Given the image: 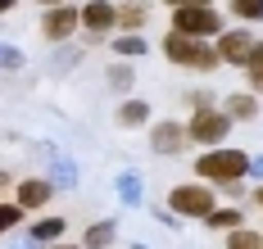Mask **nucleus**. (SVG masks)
<instances>
[{
  "instance_id": "nucleus-14",
  "label": "nucleus",
  "mask_w": 263,
  "mask_h": 249,
  "mask_svg": "<svg viewBox=\"0 0 263 249\" xmlns=\"http://www.w3.org/2000/svg\"><path fill=\"white\" fill-rule=\"evenodd\" d=\"M227 249H263V231L236 226V231H227Z\"/></svg>"
},
{
  "instance_id": "nucleus-20",
  "label": "nucleus",
  "mask_w": 263,
  "mask_h": 249,
  "mask_svg": "<svg viewBox=\"0 0 263 249\" xmlns=\"http://www.w3.org/2000/svg\"><path fill=\"white\" fill-rule=\"evenodd\" d=\"M23 213H27V209H18V204H0V236L14 231V226L23 222Z\"/></svg>"
},
{
  "instance_id": "nucleus-5",
  "label": "nucleus",
  "mask_w": 263,
  "mask_h": 249,
  "mask_svg": "<svg viewBox=\"0 0 263 249\" xmlns=\"http://www.w3.org/2000/svg\"><path fill=\"white\" fill-rule=\"evenodd\" d=\"M82 23V9L73 5H50V14L41 18V32H46V41H68Z\"/></svg>"
},
{
  "instance_id": "nucleus-8",
  "label": "nucleus",
  "mask_w": 263,
  "mask_h": 249,
  "mask_svg": "<svg viewBox=\"0 0 263 249\" xmlns=\"http://www.w3.org/2000/svg\"><path fill=\"white\" fill-rule=\"evenodd\" d=\"M254 46H259V41H254L250 32H222V41H218V59H222V64H240V68H245L250 55H254Z\"/></svg>"
},
{
  "instance_id": "nucleus-28",
  "label": "nucleus",
  "mask_w": 263,
  "mask_h": 249,
  "mask_svg": "<svg viewBox=\"0 0 263 249\" xmlns=\"http://www.w3.org/2000/svg\"><path fill=\"white\" fill-rule=\"evenodd\" d=\"M41 5H64V0H41Z\"/></svg>"
},
{
  "instance_id": "nucleus-23",
  "label": "nucleus",
  "mask_w": 263,
  "mask_h": 249,
  "mask_svg": "<svg viewBox=\"0 0 263 249\" xmlns=\"http://www.w3.org/2000/svg\"><path fill=\"white\" fill-rule=\"evenodd\" d=\"M168 5H213V0H168Z\"/></svg>"
},
{
  "instance_id": "nucleus-22",
  "label": "nucleus",
  "mask_w": 263,
  "mask_h": 249,
  "mask_svg": "<svg viewBox=\"0 0 263 249\" xmlns=\"http://www.w3.org/2000/svg\"><path fill=\"white\" fill-rule=\"evenodd\" d=\"M109 77H114V86H132V77H136V73H132L127 64H114V73H109Z\"/></svg>"
},
{
  "instance_id": "nucleus-19",
  "label": "nucleus",
  "mask_w": 263,
  "mask_h": 249,
  "mask_svg": "<svg viewBox=\"0 0 263 249\" xmlns=\"http://www.w3.org/2000/svg\"><path fill=\"white\" fill-rule=\"evenodd\" d=\"M145 23V9L136 5V0H127V5H118V28H127V32H136Z\"/></svg>"
},
{
  "instance_id": "nucleus-7",
  "label": "nucleus",
  "mask_w": 263,
  "mask_h": 249,
  "mask_svg": "<svg viewBox=\"0 0 263 249\" xmlns=\"http://www.w3.org/2000/svg\"><path fill=\"white\" fill-rule=\"evenodd\" d=\"M82 28L91 32V36H105L109 28H118V5H109V0L82 5Z\"/></svg>"
},
{
  "instance_id": "nucleus-18",
  "label": "nucleus",
  "mask_w": 263,
  "mask_h": 249,
  "mask_svg": "<svg viewBox=\"0 0 263 249\" xmlns=\"http://www.w3.org/2000/svg\"><path fill=\"white\" fill-rule=\"evenodd\" d=\"M245 73H250V91L263 95V41L254 46V55H250V64H245Z\"/></svg>"
},
{
  "instance_id": "nucleus-21",
  "label": "nucleus",
  "mask_w": 263,
  "mask_h": 249,
  "mask_svg": "<svg viewBox=\"0 0 263 249\" xmlns=\"http://www.w3.org/2000/svg\"><path fill=\"white\" fill-rule=\"evenodd\" d=\"M114 46H118V55H145V41H141L136 32H127V36H123V41H114Z\"/></svg>"
},
{
  "instance_id": "nucleus-24",
  "label": "nucleus",
  "mask_w": 263,
  "mask_h": 249,
  "mask_svg": "<svg viewBox=\"0 0 263 249\" xmlns=\"http://www.w3.org/2000/svg\"><path fill=\"white\" fill-rule=\"evenodd\" d=\"M254 204H259V209H263V186H259V191H254Z\"/></svg>"
},
{
  "instance_id": "nucleus-12",
  "label": "nucleus",
  "mask_w": 263,
  "mask_h": 249,
  "mask_svg": "<svg viewBox=\"0 0 263 249\" xmlns=\"http://www.w3.org/2000/svg\"><path fill=\"white\" fill-rule=\"evenodd\" d=\"M105 245H114V222H96V226H86L82 249H105Z\"/></svg>"
},
{
  "instance_id": "nucleus-26",
  "label": "nucleus",
  "mask_w": 263,
  "mask_h": 249,
  "mask_svg": "<svg viewBox=\"0 0 263 249\" xmlns=\"http://www.w3.org/2000/svg\"><path fill=\"white\" fill-rule=\"evenodd\" d=\"M50 249H82V245H50Z\"/></svg>"
},
{
  "instance_id": "nucleus-10",
  "label": "nucleus",
  "mask_w": 263,
  "mask_h": 249,
  "mask_svg": "<svg viewBox=\"0 0 263 249\" xmlns=\"http://www.w3.org/2000/svg\"><path fill=\"white\" fill-rule=\"evenodd\" d=\"M50 181H41V177H27V181H18V199H14V204H18V209H27V213H32V209H46V204H50Z\"/></svg>"
},
{
  "instance_id": "nucleus-6",
  "label": "nucleus",
  "mask_w": 263,
  "mask_h": 249,
  "mask_svg": "<svg viewBox=\"0 0 263 249\" xmlns=\"http://www.w3.org/2000/svg\"><path fill=\"white\" fill-rule=\"evenodd\" d=\"M191 136H186V122H155V132H150V150L159 154H182Z\"/></svg>"
},
{
  "instance_id": "nucleus-3",
  "label": "nucleus",
  "mask_w": 263,
  "mask_h": 249,
  "mask_svg": "<svg viewBox=\"0 0 263 249\" xmlns=\"http://www.w3.org/2000/svg\"><path fill=\"white\" fill-rule=\"evenodd\" d=\"M227 132H232V118L222 109H195L191 122H186V136L195 140V145H222Z\"/></svg>"
},
{
  "instance_id": "nucleus-2",
  "label": "nucleus",
  "mask_w": 263,
  "mask_h": 249,
  "mask_svg": "<svg viewBox=\"0 0 263 249\" xmlns=\"http://www.w3.org/2000/svg\"><path fill=\"white\" fill-rule=\"evenodd\" d=\"M173 32H186V36H218L222 32V14L213 5H173Z\"/></svg>"
},
{
  "instance_id": "nucleus-13",
  "label": "nucleus",
  "mask_w": 263,
  "mask_h": 249,
  "mask_svg": "<svg viewBox=\"0 0 263 249\" xmlns=\"http://www.w3.org/2000/svg\"><path fill=\"white\" fill-rule=\"evenodd\" d=\"M145 118H150V105H145V100H127V105L118 109V127H141Z\"/></svg>"
},
{
  "instance_id": "nucleus-17",
  "label": "nucleus",
  "mask_w": 263,
  "mask_h": 249,
  "mask_svg": "<svg viewBox=\"0 0 263 249\" xmlns=\"http://www.w3.org/2000/svg\"><path fill=\"white\" fill-rule=\"evenodd\" d=\"M227 9L236 18H245V23H259L263 18V0H227Z\"/></svg>"
},
{
  "instance_id": "nucleus-9",
  "label": "nucleus",
  "mask_w": 263,
  "mask_h": 249,
  "mask_svg": "<svg viewBox=\"0 0 263 249\" xmlns=\"http://www.w3.org/2000/svg\"><path fill=\"white\" fill-rule=\"evenodd\" d=\"M200 50L204 46L195 36H186V32H168L163 36V55L173 59V64H200Z\"/></svg>"
},
{
  "instance_id": "nucleus-1",
  "label": "nucleus",
  "mask_w": 263,
  "mask_h": 249,
  "mask_svg": "<svg viewBox=\"0 0 263 249\" xmlns=\"http://www.w3.org/2000/svg\"><path fill=\"white\" fill-rule=\"evenodd\" d=\"M195 172H200L204 181H218V186H232V181H240V177L250 172V159H245L240 150H209V154H200Z\"/></svg>"
},
{
  "instance_id": "nucleus-4",
  "label": "nucleus",
  "mask_w": 263,
  "mask_h": 249,
  "mask_svg": "<svg viewBox=\"0 0 263 249\" xmlns=\"http://www.w3.org/2000/svg\"><path fill=\"white\" fill-rule=\"evenodd\" d=\"M168 209H173L177 218H209L218 204H213L209 186H177V191L168 195Z\"/></svg>"
},
{
  "instance_id": "nucleus-27",
  "label": "nucleus",
  "mask_w": 263,
  "mask_h": 249,
  "mask_svg": "<svg viewBox=\"0 0 263 249\" xmlns=\"http://www.w3.org/2000/svg\"><path fill=\"white\" fill-rule=\"evenodd\" d=\"M0 186H9V172H0Z\"/></svg>"
},
{
  "instance_id": "nucleus-11",
  "label": "nucleus",
  "mask_w": 263,
  "mask_h": 249,
  "mask_svg": "<svg viewBox=\"0 0 263 249\" xmlns=\"http://www.w3.org/2000/svg\"><path fill=\"white\" fill-rule=\"evenodd\" d=\"M227 118H232V122H250V118H254V113H259V100H254V95H227Z\"/></svg>"
},
{
  "instance_id": "nucleus-16",
  "label": "nucleus",
  "mask_w": 263,
  "mask_h": 249,
  "mask_svg": "<svg viewBox=\"0 0 263 249\" xmlns=\"http://www.w3.org/2000/svg\"><path fill=\"white\" fill-rule=\"evenodd\" d=\"M204 222H209L213 231H236V226H240V209H213Z\"/></svg>"
},
{
  "instance_id": "nucleus-25",
  "label": "nucleus",
  "mask_w": 263,
  "mask_h": 249,
  "mask_svg": "<svg viewBox=\"0 0 263 249\" xmlns=\"http://www.w3.org/2000/svg\"><path fill=\"white\" fill-rule=\"evenodd\" d=\"M5 9H14V0H0V14H5Z\"/></svg>"
},
{
  "instance_id": "nucleus-15",
  "label": "nucleus",
  "mask_w": 263,
  "mask_h": 249,
  "mask_svg": "<svg viewBox=\"0 0 263 249\" xmlns=\"http://www.w3.org/2000/svg\"><path fill=\"white\" fill-rule=\"evenodd\" d=\"M64 226H68L64 218H46V222H36V226H32V240L50 245V240H59V236H64Z\"/></svg>"
}]
</instances>
